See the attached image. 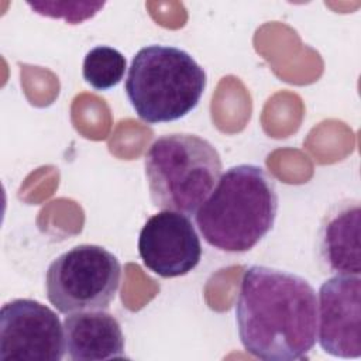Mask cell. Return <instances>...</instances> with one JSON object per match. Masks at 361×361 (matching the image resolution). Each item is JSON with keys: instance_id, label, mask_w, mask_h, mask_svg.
Wrapping results in <instances>:
<instances>
[{"instance_id": "cell-5", "label": "cell", "mask_w": 361, "mask_h": 361, "mask_svg": "<svg viewBox=\"0 0 361 361\" xmlns=\"http://www.w3.org/2000/svg\"><path fill=\"white\" fill-rule=\"evenodd\" d=\"M121 265L100 245L80 244L55 258L45 274L47 298L59 313L106 310L114 299Z\"/></svg>"}, {"instance_id": "cell-10", "label": "cell", "mask_w": 361, "mask_h": 361, "mask_svg": "<svg viewBox=\"0 0 361 361\" xmlns=\"http://www.w3.org/2000/svg\"><path fill=\"white\" fill-rule=\"evenodd\" d=\"M360 224L361 210L357 200L337 203L326 216L319 233V252L331 272L360 275Z\"/></svg>"}, {"instance_id": "cell-4", "label": "cell", "mask_w": 361, "mask_h": 361, "mask_svg": "<svg viewBox=\"0 0 361 361\" xmlns=\"http://www.w3.org/2000/svg\"><path fill=\"white\" fill-rule=\"evenodd\" d=\"M145 175L155 207L196 214L221 176V158L207 140L186 133L157 138L145 154Z\"/></svg>"}, {"instance_id": "cell-12", "label": "cell", "mask_w": 361, "mask_h": 361, "mask_svg": "<svg viewBox=\"0 0 361 361\" xmlns=\"http://www.w3.org/2000/svg\"><path fill=\"white\" fill-rule=\"evenodd\" d=\"M28 6L38 14L62 18L69 24H79L93 17L104 3H58V1H35Z\"/></svg>"}, {"instance_id": "cell-2", "label": "cell", "mask_w": 361, "mask_h": 361, "mask_svg": "<svg viewBox=\"0 0 361 361\" xmlns=\"http://www.w3.org/2000/svg\"><path fill=\"white\" fill-rule=\"evenodd\" d=\"M276 212L272 178L258 165L240 164L220 176L197 209L196 224L209 245L226 252H245L269 233Z\"/></svg>"}, {"instance_id": "cell-1", "label": "cell", "mask_w": 361, "mask_h": 361, "mask_svg": "<svg viewBox=\"0 0 361 361\" xmlns=\"http://www.w3.org/2000/svg\"><path fill=\"white\" fill-rule=\"evenodd\" d=\"M241 344L267 361L303 360L317 338L319 307L302 276L265 265L247 268L235 303Z\"/></svg>"}, {"instance_id": "cell-6", "label": "cell", "mask_w": 361, "mask_h": 361, "mask_svg": "<svg viewBox=\"0 0 361 361\" xmlns=\"http://www.w3.org/2000/svg\"><path fill=\"white\" fill-rule=\"evenodd\" d=\"M65 334L56 313L34 299H14L0 310L1 361H61Z\"/></svg>"}, {"instance_id": "cell-8", "label": "cell", "mask_w": 361, "mask_h": 361, "mask_svg": "<svg viewBox=\"0 0 361 361\" xmlns=\"http://www.w3.org/2000/svg\"><path fill=\"white\" fill-rule=\"evenodd\" d=\"M319 343L324 353L338 358L361 357V279L337 274L319 290Z\"/></svg>"}, {"instance_id": "cell-11", "label": "cell", "mask_w": 361, "mask_h": 361, "mask_svg": "<svg viewBox=\"0 0 361 361\" xmlns=\"http://www.w3.org/2000/svg\"><path fill=\"white\" fill-rule=\"evenodd\" d=\"M127 62L124 55L111 47L97 45L83 59V79L96 90H109L124 78Z\"/></svg>"}, {"instance_id": "cell-3", "label": "cell", "mask_w": 361, "mask_h": 361, "mask_svg": "<svg viewBox=\"0 0 361 361\" xmlns=\"http://www.w3.org/2000/svg\"><path fill=\"white\" fill-rule=\"evenodd\" d=\"M204 87L206 72L190 54L158 44L134 55L126 79L128 102L149 124L185 117L197 106Z\"/></svg>"}, {"instance_id": "cell-9", "label": "cell", "mask_w": 361, "mask_h": 361, "mask_svg": "<svg viewBox=\"0 0 361 361\" xmlns=\"http://www.w3.org/2000/svg\"><path fill=\"white\" fill-rule=\"evenodd\" d=\"M63 334L65 351L72 361H106L126 355L120 323L104 310L68 314Z\"/></svg>"}, {"instance_id": "cell-7", "label": "cell", "mask_w": 361, "mask_h": 361, "mask_svg": "<svg viewBox=\"0 0 361 361\" xmlns=\"http://www.w3.org/2000/svg\"><path fill=\"white\" fill-rule=\"evenodd\" d=\"M142 264L162 278L189 274L202 258L200 238L186 214L162 210L151 216L138 237Z\"/></svg>"}]
</instances>
